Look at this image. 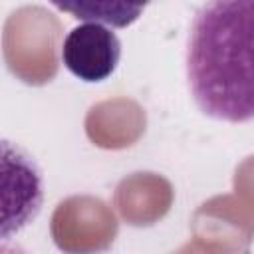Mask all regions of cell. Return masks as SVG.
<instances>
[{
  "label": "cell",
  "instance_id": "obj_1",
  "mask_svg": "<svg viewBox=\"0 0 254 254\" xmlns=\"http://www.w3.org/2000/svg\"><path fill=\"white\" fill-rule=\"evenodd\" d=\"M187 79L198 109L218 121L254 119V0H206L187 46Z\"/></svg>",
  "mask_w": 254,
  "mask_h": 254
},
{
  "label": "cell",
  "instance_id": "obj_2",
  "mask_svg": "<svg viewBox=\"0 0 254 254\" xmlns=\"http://www.w3.org/2000/svg\"><path fill=\"white\" fill-rule=\"evenodd\" d=\"M121 58V42L99 22H85L67 32L62 44L64 65L81 81L97 83L107 79Z\"/></svg>",
  "mask_w": 254,
  "mask_h": 254
},
{
  "label": "cell",
  "instance_id": "obj_3",
  "mask_svg": "<svg viewBox=\"0 0 254 254\" xmlns=\"http://www.w3.org/2000/svg\"><path fill=\"white\" fill-rule=\"evenodd\" d=\"M50 2L77 20L99 22L111 28L131 26L151 4V0H50Z\"/></svg>",
  "mask_w": 254,
  "mask_h": 254
}]
</instances>
